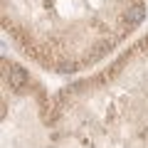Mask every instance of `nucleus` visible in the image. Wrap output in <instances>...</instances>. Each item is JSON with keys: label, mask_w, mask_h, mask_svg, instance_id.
<instances>
[{"label": "nucleus", "mask_w": 148, "mask_h": 148, "mask_svg": "<svg viewBox=\"0 0 148 148\" xmlns=\"http://www.w3.org/2000/svg\"><path fill=\"white\" fill-rule=\"evenodd\" d=\"M5 79L10 82L12 89H25L27 86V72L20 67H15V64H10V67L5 69Z\"/></svg>", "instance_id": "1"}, {"label": "nucleus", "mask_w": 148, "mask_h": 148, "mask_svg": "<svg viewBox=\"0 0 148 148\" xmlns=\"http://www.w3.org/2000/svg\"><path fill=\"white\" fill-rule=\"evenodd\" d=\"M143 15H146V10H143V5H133L131 10L126 12V22H128V25H138V22L143 20Z\"/></svg>", "instance_id": "2"}]
</instances>
